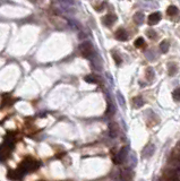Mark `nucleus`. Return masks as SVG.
Returning a JSON list of instances; mask_svg holds the SVG:
<instances>
[{
  "label": "nucleus",
  "mask_w": 180,
  "mask_h": 181,
  "mask_svg": "<svg viewBox=\"0 0 180 181\" xmlns=\"http://www.w3.org/2000/svg\"><path fill=\"white\" fill-rule=\"evenodd\" d=\"M12 150V145H10V143H5L2 146H0V160L5 161L9 157V154Z\"/></svg>",
  "instance_id": "20e7f679"
},
{
  "label": "nucleus",
  "mask_w": 180,
  "mask_h": 181,
  "mask_svg": "<svg viewBox=\"0 0 180 181\" xmlns=\"http://www.w3.org/2000/svg\"><path fill=\"white\" fill-rule=\"evenodd\" d=\"M116 112V106L111 100H108V106H107V114L109 116H113Z\"/></svg>",
  "instance_id": "4468645a"
},
{
  "label": "nucleus",
  "mask_w": 180,
  "mask_h": 181,
  "mask_svg": "<svg viewBox=\"0 0 180 181\" xmlns=\"http://www.w3.org/2000/svg\"><path fill=\"white\" fill-rule=\"evenodd\" d=\"M177 13H178V8L176 6H170L168 9H167V14H168L169 16H174Z\"/></svg>",
  "instance_id": "6ab92c4d"
},
{
  "label": "nucleus",
  "mask_w": 180,
  "mask_h": 181,
  "mask_svg": "<svg viewBox=\"0 0 180 181\" xmlns=\"http://www.w3.org/2000/svg\"><path fill=\"white\" fill-rule=\"evenodd\" d=\"M116 21H117V16L112 15V14H109V15H107V16L103 17L102 22L106 26H112L116 23Z\"/></svg>",
  "instance_id": "6e6552de"
},
{
  "label": "nucleus",
  "mask_w": 180,
  "mask_h": 181,
  "mask_svg": "<svg viewBox=\"0 0 180 181\" xmlns=\"http://www.w3.org/2000/svg\"><path fill=\"white\" fill-rule=\"evenodd\" d=\"M118 125L115 123V122H112L111 125L109 126V135H110V137L111 138H116L118 136Z\"/></svg>",
  "instance_id": "9b49d317"
},
{
  "label": "nucleus",
  "mask_w": 180,
  "mask_h": 181,
  "mask_svg": "<svg viewBox=\"0 0 180 181\" xmlns=\"http://www.w3.org/2000/svg\"><path fill=\"white\" fill-rule=\"evenodd\" d=\"M113 59H115V61H116V63H117V65H120L121 63V58L120 57L118 56V54H113Z\"/></svg>",
  "instance_id": "393cba45"
},
{
  "label": "nucleus",
  "mask_w": 180,
  "mask_h": 181,
  "mask_svg": "<svg viewBox=\"0 0 180 181\" xmlns=\"http://www.w3.org/2000/svg\"><path fill=\"white\" fill-rule=\"evenodd\" d=\"M145 44V41H144L143 38H138L135 42H134V45L136 48H142Z\"/></svg>",
  "instance_id": "aec40b11"
},
{
  "label": "nucleus",
  "mask_w": 180,
  "mask_h": 181,
  "mask_svg": "<svg viewBox=\"0 0 180 181\" xmlns=\"http://www.w3.org/2000/svg\"><path fill=\"white\" fill-rule=\"evenodd\" d=\"M128 153H129V146H124L118 152V154L115 156L113 162H115L116 164H122V163L126 161V159H127Z\"/></svg>",
  "instance_id": "7ed1b4c3"
},
{
  "label": "nucleus",
  "mask_w": 180,
  "mask_h": 181,
  "mask_svg": "<svg viewBox=\"0 0 180 181\" xmlns=\"http://www.w3.org/2000/svg\"><path fill=\"white\" fill-rule=\"evenodd\" d=\"M154 151H155V146L153 144H149L143 150V156L144 157H151L154 153Z\"/></svg>",
  "instance_id": "9d476101"
},
{
  "label": "nucleus",
  "mask_w": 180,
  "mask_h": 181,
  "mask_svg": "<svg viewBox=\"0 0 180 181\" xmlns=\"http://www.w3.org/2000/svg\"><path fill=\"white\" fill-rule=\"evenodd\" d=\"M140 6H142L143 8H145V9H155V8L159 7V5H158V2L153 1V0H142L140 3Z\"/></svg>",
  "instance_id": "0eeeda50"
},
{
  "label": "nucleus",
  "mask_w": 180,
  "mask_h": 181,
  "mask_svg": "<svg viewBox=\"0 0 180 181\" xmlns=\"http://www.w3.org/2000/svg\"><path fill=\"white\" fill-rule=\"evenodd\" d=\"M116 97H117V101H118L119 105L122 108V109H125L126 108V100H125L124 95H122V93L121 92H117V94H116Z\"/></svg>",
  "instance_id": "ddd939ff"
},
{
  "label": "nucleus",
  "mask_w": 180,
  "mask_h": 181,
  "mask_svg": "<svg viewBox=\"0 0 180 181\" xmlns=\"http://www.w3.org/2000/svg\"><path fill=\"white\" fill-rule=\"evenodd\" d=\"M116 39L119 41H127L128 40V33L125 28H119L116 32Z\"/></svg>",
  "instance_id": "1a4fd4ad"
},
{
  "label": "nucleus",
  "mask_w": 180,
  "mask_h": 181,
  "mask_svg": "<svg viewBox=\"0 0 180 181\" xmlns=\"http://www.w3.org/2000/svg\"><path fill=\"white\" fill-rule=\"evenodd\" d=\"M78 38L81 39V40H83V39L86 38V34H85V33H82V32H81V33H79V36H78Z\"/></svg>",
  "instance_id": "bb28decb"
},
{
  "label": "nucleus",
  "mask_w": 180,
  "mask_h": 181,
  "mask_svg": "<svg viewBox=\"0 0 180 181\" xmlns=\"http://www.w3.org/2000/svg\"><path fill=\"white\" fill-rule=\"evenodd\" d=\"M153 77H154V72H153V69L152 68H149V69H147V78H149V81H152Z\"/></svg>",
  "instance_id": "b1692460"
},
{
  "label": "nucleus",
  "mask_w": 180,
  "mask_h": 181,
  "mask_svg": "<svg viewBox=\"0 0 180 181\" xmlns=\"http://www.w3.org/2000/svg\"><path fill=\"white\" fill-rule=\"evenodd\" d=\"M172 97H173V100L176 101V102H179L180 101V90H179V88H177V90H173V93H172Z\"/></svg>",
  "instance_id": "412c9836"
},
{
  "label": "nucleus",
  "mask_w": 180,
  "mask_h": 181,
  "mask_svg": "<svg viewBox=\"0 0 180 181\" xmlns=\"http://www.w3.org/2000/svg\"><path fill=\"white\" fill-rule=\"evenodd\" d=\"M169 48H170V44H169L168 41H162L161 44H160V50H161V52L167 53L169 51Z\"/></svg>",
  "instance_id": "f3484780"
},
{
  "label": "nucleus",
  "mask_w": 180,
  "mask_h": 181,
  "mask_svg": "<svg viewBox=\"0 0 180 181\" xmlns=\"http://www.w3.org/2000/svg\"><path fill=\"white\" fill-rule=\"evenodd\" d=\"M147 33V35H149V39H152V40H154V39H156V33L154 30H149V31L146 32Z\"/></svg>",
  "instance_id": "5701e85b"
},
{
  "label": "nucleus",
  "mask_w": 180,
  "mask_h": 181,
  "mask_svg": "<svg viewBox=\"0 0 180 181\" xmlns=\"http://www.w3.org/2000/svg\"><path fill=\"white\" fill-rule=\"evenodd\" d=\"M99 77H96L95 75H88L85 77V81L90 83V84H97L99 83Z\"/></svg>",
  "instance_id": "dca6fc26"
},
{
  "label": "nucleus",
  "mask_w": 180,
  "mask_h": 181,
  "mask_svg": "<svg viewBox=\"0 0 180 181\" xmlns=\"http://www.w3.org/2000/svg\"><path fill=\"white\" fill-rule=\"evenodd\" d=\"M143 105H144V100L140 96L135 97V99H134V106H135V108L140 109V106H143Z\"/></svg>",
  "instance_id": "a211bd4d"
},
{
  "label": "nucleus",
  "mask_w": 180,
  "mask_h": 181,
  "mask_svg": "<svg viewBox=\"0 0 180 181\" xmlns=\"http://www.w3.org/2000/svg\"><path fill=\"white\" fill-rule=\"evenodd\" d=\"M161 14L159 13V12H155V13H152L151 15L149 16V18H147V23H149V25L153 26V25H156L160 21H161Z\"/></svg>",
  "instance_id": "423d86ee"
},
{
  "label": "nucleus",
  "mask_w": 180,
  "mask_h": 181,
  "mask_svg": "<svg viewBox=\"0 0 180 181\" xmlns=\"http://www.w3.org/2000/svg\"><path fill=\"white\" fill-rule=\"evenodd\" d=\"M120 178L122 181H133L134 179V173L133 171H131L130 168H125L121 170L120 172Z\"/></svg>",
  "instance_id": "39448f33"
},
{
  "label": "nucleus",
  "mask_w": 180,
  "mask_h": 181,
  "mask_svg": "<svg viewBox=\"0 0 180 181\" xmlns=\"http://www.w3.org/2000/svg\"><path fill=\"white\" fill-rule=\"evenodd\" d=\"M79 51H81L82 56L84 57V58H93L95 56V53L93 52V45L88 41L83 42L79 45Z\"/></svg>",
  "instance_id": "f03ea898"
},
{
  "label": "nucleus",
  "mask_w": 180,
  "mask_h": 181,
  "mask_svg": "<svg viewBox=\"0 0 180 181\" xmlns=\"http://www.w3.org/2000/svg\"><path fill=\"white\" fill-rule=\"evenodd\" d=\"M67 22H68V24L70 25V27L73 28V30H79L81 28V24L76 21V19L74 18H68L67 19Z\"/></svg>",
  "instance_id": "2eb2a0df"
},
{
  "label": "nucleus",
  "mask_w": 180,
  "mask_h": 181,
  "mask_svg": "<svg viewBox=\"0 0 180 181\" xmlns=\"http://www.w3.org/2000/svg\"><path fill=\"white\" fill-rule=\"evenodd\" d=\"M60 2H61V5H65V6H70V7L75 5L74 0H60Z\"/></svg>",
  "instance_id": "4be33fe9"
},
{
  "label": "nucleus",
  "mask_w": 180,
  "mask_h": 181,
  "mask_svg": "<svg viewBox=\"0 0 180 181\" xmlns=\"http://www.w3.org/2000/svg\"><path fill=\"white\" fill-rule=\"evenodd\" d=\"M145 21V16H144L143 13H140V12H137L135 15H134V22L136 23L137 25H142Z\"/></svg>",
  "instance_id": "f8f14e48"
},
{
  "label": "nucleus",
  "mask_w": 180,
  "mask_h": 181,
  "mask_svg": "<svg viewBox=\"0 0 180 181\" xmlns=\"http://www.w3.org/2000/svg\"><path fill=\"white\" fill-rule=\"evenodd\" d=\"M140 181H144V180H140Z\"/></svg>",
  "instance_id": "cd10ccee"
},
{
  "label": "nucleus",
  "mask_w": 180,
  "mask_h": 181,
  "mask_svg": "<svg viewBox=\"0 0 180 181\" xmlns=\"http://www.w3.org/2000/svg\"><path fill=\"white\" fill-rule=\"evenodd\" d=\"M37 168H39V163H37L36 161H34L33 159H26L24 162L21 164L18 171H21V173L24 174V173H26L27 171L28 172L34 171L35 169H37Z\"/></svg>",
  "instance_id": "f257e3e1"
},
{
  "label": "nucleus",
  "mask_w": 180,
  "mask_h": 181,
  "mask_svg": "<svg viewBox=\"0 0 180 181\" xmlns=\"http://www.w3.org/2000/svg\"><path fill=\"white\" fill-rule=\"evenodd\" d=\"M130 159H131V161H133V165H131V166H135V164H136V162H137L136 159H135V156L131 155V156H130Z\"/></svg>",
  "instance_id": "a878e982"
}]
</instances>
